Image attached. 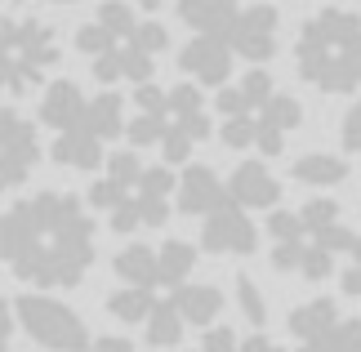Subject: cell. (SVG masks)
Wrapping results in <instances>:
<instances>
[{"label": "cell", "mask_w": 361, "mask_h": 352, "mask_svg": "<svg viewBox=\"0 0 361 352\" xmlns=\"http://www.w3.org/2000/svg\"><path fill=\"white\" fill-rule=\"evenodd\" d=\"M94 219L72 192H32L0 214V263L36 290H72L94 267Z\"/></svg>", "instance_id": "6da1fadb"}, {"label": "cell", "mask_w": 361, "mask_h": 352, "mask_svg": "<svg viewBox=\"0 0 361 352\" xmlns=\"http://www.w3.org/2000/svg\"><path fill=\"white\" fill-rule=\"evenodd\" d=\"M219 138L232 152H259V157H281L286 138L303 125V107L295 94H286L263 67L241 72L232 85L219 90Z\"/></svg>", "instance_id": "7a4b0ae2"}, {"label": "cell", "mask_w": 361, "mask_h": 352, "mask_svg": "<svg viewBox=\"0 0 361 352\" xmlns=\"http://www.w3.org/2000/svg\"><path fill=\"white\" fill-rule=\"evenodd\" d=\"M170 45V32L152 18L125 5V0H107L94 9V18L85 27H76V54L90 59V72L99 85H116V80H143L157 76V59Z\"/></svg>", "instance_id": "3957f363"}, {"label": "cell", "mask_w": 361, "mask_h": 352, "mask_svg": "<svg viewBox=\"0 0 361 352\" xmlns=\"http://www.w3.org/2000/svg\"><path fill=\"white\" fill-rule=\"evenodd\" d=\"M268 241H272V267L295 272L303 281H326L335 263L353 250L357 232L348 228L339 201L312 196L299 210H272L268 214Z\"/></svg>", "instance_id": "277c9868"}, {"label": "cell", "mask_w": 361, "mask_h": 352, "mask_svg": "<svg viewBox=\"0 0 361 352\" xmlns=\"http://www.w3.org/2000/svg\"><path fill=\"white\" fill-rule=\"evenodd\" d=\"M178 178L165 165H147L138 147H121L107 157L103 178L90 183V205L107 219V228L130 236L143 228H161L170 223Z\"/></svg>", "instance_id": "5b68a950"}, {"label": "cell", "mask_w": 361, "mask_h": 352, "mask_svg": "<svg viewBox=\"0 0 361 352\" xmlns=\"http://www.w3.org/2000/svg\"><path fill=\"white\" fill-rule=\"evenodd\" d=\"M295 67L317 94H361V13L322 5L295 36Z\"/></svg>", "instance_id": "8992f818"}, {"label": "cell", "mask_w": 361, "mask_h": 352, "mask_svg": "<svg viewBox=\"0 0 361 352\" xmlns=\"http://www.w3.org/2000/svg\"><path fill=\"white\" fill-rule=\"evenodd\" d=\"M59 67V32L32 13H0V98H23Z\"/></svg>", "instance_id": "52a82bcc"}, {"label": "cell", "mask_w": 361, "mask_h": 352, "mask_svg": "<svg viewBox=\"0 0 361 352\" xmlns=\"http://www.w3.org/2000/svg\"><path fill=\"white\" fill-rule=\"evenodd\" d=\"M134 107L138 111H157L161 121V157L170 165H188V157L197 152V143L210 134V107L197 85L178 80V85H157L143 80L134 90Z\"/></svg>", "instance_id": "ba28073f"}, {"label": "cell", "mask_w": 361, "mask_h": 352, "mask_svg": "<svg viewBox=\"0 0 361 352\" xmlns=\"http://www.w3.org/2000/svg\"><path fill=\"white\" fill-rule=\"evenodd\" d=\"M13 317H18V326L49 352H90L94 348L90 326L80 321V312H72V308L63 299H54V294H18V299H13Z\"/></svg>", "instance_id": "9c48e42d"}, {"label": "cell", "mask_w": 361, "mask_h": 352, "mask_svg": "<svg viewBox=\"0 0 361 352\" xmlns=\"http://www.w3.org/2000/svg\"><path fill=\"white\" fill-rule=\"evenodd\" d=\"M40 165V134L36 125L13 111L9 103H0V192L23 188Z\"/></svg>", "instance_id": "30bf717a"}, {"label": "cell", "mask_w": 361, "mask_h": 352, "mask_svg": "<svg viewBox=\"0 0 361 352\" xmlns=\"http://www.w3.org/2000/svg\"><path fill=\"white\" fill-rule=\"evenodd\" d=\"M201 245L210 255H232V259H245L259 250V228L250 219V210L237 205L232 196H224L210 214L201 219Z\"/></svg>", "instance_id": "8fae6325"}, {"label": "cell", "mask_w": 361, "mask_h": 352, "mask_svg": "<svg viewBox=\"0 0 361 352\" xmlns=\"http://www.w3.org/2000/svg\"><path fill=\"white\" fill-rule=\"evenodd\" d=\"M276 40H281V13L272 5H245L237 13V23H232L228 32V45L237 59H245L250 67H263L276 54Z\"/></svg>", "instance_id": "7c38bea8"}, {"label": "cell", "mask_w": 361, "mask_h": 352, "mask_svg": "<svg viewBox=\"0 0 361 352\" xmlns=\"http://www.w3.org/2000/svg\"><path fill=\"white\" fill-rule=\"evenodd\" d=\"M232 63L237 54L224 36H192L183 49H178V67L183 76H192L197 85H210V90H224L232 85Z\"/></svg>", "instance_id": "4fadbf2b"}, {"label": "cell", "mask_w": 361, "mask_h": 352, "mask_svg": "<svg viewBox=\"0 0 361 352\" xmlns=\"http://www.w3.org/2000/svg\"><path fill=\"white\" fill-rule=\"evenodd\" d=\"M85 107H90V94L76 85V80H49L45 94H40V107H36V121L45 125V130L54 134H63V130H72V125L85 121Z\"/></svg>", "instance_id": "5bb4252c"}, {"label": "cell", "mask_w": 361, "mask_h": 352, "mask_svg": "<svg viewBox=\"0 0 361 352\" xmlns=\"http://www.w3.org/2000/svg\"><path fill=\"white\" fill-rule=\"evenodd\" d=\"M228 196L237 205H245V210H276L281 183H276V174L263 161H241L237 170H232V178H228Z\"/></svg>", "instance_id": "9a60e30c"}, {"label": "cell", "mask_w": 361, "mask_h": 352, "mask_svg": "<svg viewBox=\"0 0 361 352\" xmlns=\"http://www.w3.org/2000/svg\"><path fill=\"white\" fill-rule=\"evenodd\" d=\"M49 157H54V165H63V170L90 174V170H99V165H107V143L99 134H90L85 125H72V130L54 134Z\"/></svg>", "instance_id": "2e32d148"}, {"label": "cell", "mask_w": 361, "mask_h": 352, "mask_svg": "<svg viewBox=\"0 0 361 352\" xmlns=\"http://www.w3.org/2000/svg\"><path fill=\"white\" fill-rule=\"evenodd\" d=\"M228 196V183L219 178L210 165H188L183 174H178V192H174V205L183 210V214H197L205 219L210 210Z\"/></svg>", "instance_id": "e0dca14e"}, {"label": "cell", "mask_w": 361, "mask_h": 352, "mask_svg": "<svg viewBox=\"0 0 361 352\" xmlns=\"http://www.w3.org/2000/svg\"><path fill=\"white\" fill-rule=\"evenodd\" d=\"M241 5L237 0H178V23L192 27L197 36H224L232 32Z\"/></svg>", "instance_id": "ac0fdd59"}, {"label": "cell", "mask_w": 361, "mask_h": 352, "mask_svg": "<svg viewBox=\"0 0 361 352\" xmlns=\"http://www.w3.org/2000/svg\"><path fill=\"white\" fill-rule=\"evenodd\" d=\"M170 299H174L178 312H183L188 326H201V330H210L219 321V312H224V290L205 286V281H188V286L170 290Z\"/></svg>", "instance_id": "d6986e66"}, {"label": "cell", "mask_w": 361, "mask_h": 352, "mask_svg": "<svg viewBox=\"0 0 361 352\" xmlns=\"http://www.w3.org/2000/svg\"><path fill=\"white\" fill-rule=\"evenodd\" d=\"M339 321H343L339 303L326 299V294H317V299L290 308V321H286V326H290V334H295V339H322V334H330Z\"/></svg>", "instance_id": "ffe728a7"}, {"label": "cell", "mask_w": 361, "mask_h": 352, "mask_svg": "<svg viewBox=\"0 0 361 352\" xmlns=\"http://www.w3.org/2000/svg\"><path fill=\"white\" fill-rule=\"evenodd\" d=\"M112 272L125 281V286H143V290H161V255L152 245H125L116 250Z\"/></svg>", "instance_id": "44dd1931"}, {"label": "cell", "mask_w": 361, "mask_h": 352, "mask_svg": "<svg viewBox=\"0 0 361 352\" xmlns=\"http://www.w3.org/2000/svg\"><path fill=\"white\" fill-rule=\"evenodd\" d=\"M85 125L90 134H99L103 143H112V138H121L125 130H130V121H125V98L112 90V85H103V94H94L90 98V107H85Z\"/></svg>", "instance_id": "7402d4cb"}, {"label": "cell", "mask_w": 361, "mask_h": 352, "mask_svg": "<svg viewBox=\"0 0 361 352\" xmlns=\"http://www.w3.org/2000/svg\"><path fill=\"white\" fill-rule=\"evenodd\" d=\"M290 178L303 183V188H339L348 178V161L335 157V152H303V157L290 165Z\"/></svg>", "instance_id": "603a6c76"}, {"label": "cell", "mask_w": 361, "mask_h": 352, "mask_svg": "<svg viewBox=\"0 0 361 352\" xmlns=\"http://www.w3.org/2000/svg\"><path fill=\"white\" fill-rule=\"evenodd\" d=\"M152 308H157V294L143 290V286H121V290L107 294V312L116 321H125V326H143L152 317Z\"/></svg>", "instance_id": "cb8c5ba5"}, {"label": "cell", "mask_w": 361, "mask_h": 352, "mask_svg": "<svg viewBox=\"0 0 361 352\" xmlns=\"http://www.w3.org/2000/svg\"><path fill=\"white\" fill-rule=\"evenodd\" d=\"M161 290H178L192 281V267H197V245L188 241H165L161 250Z\"/></svg>", "instance_id": "d4e9b609"}, {"label": "cell", "mask_w": 361, "mask_h": 352, "mask_svg": "<svg viewBox=\"0 0 361 352\" xmlns=\"http://www.w3.org/2000/svg\"><path fill=\"white\" fill-rule=\"evenodd\" d=\"M183 312L174 308V299H157V308H152V317L143 321V330H147V344L152 348H174L178 339H183Z\"/></svg>", "instance_id": "484cf974"}, {"label": "cell", "mask_w": 361, "mask_h": 352, "mask_svg": "<svg viewBox=\"0 0 361 352\" xmlns=\"http://www.w3.org/2000/svg\"><path fill=\"white\" fill-rule=\"evenodd\" d=\"M237 308H241V317L250 321L255 330H263V321H268V299H263V290L255 286V277H237Z\"/></svg>", "instance_id": "4316f807"}, {"label": "cell", "mask_w": 361, "mask_h": 352, "mask_svg": "<svg viewBox=\"0 0 361 352\" xmlns=\"http://www.w3.org/2000/svg\"><path fill=\"white\" fill-rule=\"evenodd\" d=\"M339 143H343V152H361V94L348 103V111H343V121H339Z\"/></svg>", "instance_id": "83f0119b"}, {"label": "cell", "mask_w": 361, "mask_h": 352, "mask_svg": "<svg viewBox=\"0 0 361 352\" xmlns=\"http://www.w3.org/2000/svg\"><path fill=\"white\" fill-rule=\"evenodd\" d=\"M339 286H343V294L361 308V236L353 241V250H348V263H343V272H339Z\"/></svg>", "instance_id": "f1b7e54d"}, {"label": "cell", "mask_w": 361, "mask_h": 352, "mask_svg": "<svg viewBox=\"0 0 361 352\" xmlns=\"http://www.w3.org/2000/svg\"><path fill=\"white\" fill-rule=\"evenodd\" d=\"M335 352H361V317H343L335 330Z\"/></svg>", "instance_id": "f546056e"}, {"label": "cell", "mask_w": 361, "mask_h": 352, "mask_svg": "<svg viewBox=\"0 0 361 352\" xmlns=\"http://www.w3.org/2000/svg\"><path fill=\"white\" fill-rule=\"evenodd\" d=\"M237 352H281V344H276L272 334L255 330V334H245V339H241V348H237Z\"/></svg>", "instance_id": "4dcf8cb0"}, {"label": "cell", "mask_w": 361, "mask_h": 352, "mask_svg": "<svg viewBox=\"0 0 361 352\" xmlns=\"http://www.w3.org/2000/svg\"><path fill=\"white\" fill-rule=\"evenodd\" d=\"M13 303H5L0 299V352H9V339H13Z\"/></svg>", "instance_id": "1f68e13d"}, {"label": "cell", "mask_w": 361, "mask_h": 352, "mask_svg": "<svg viewBox=\"0 0 361 352\" xmlns=\"http://www.w3.org/2000/svg\"><path fill=\"white\" fill-rule=\"evenodd\" d=\"M90 352H134V344H130V339H121V334H103V339H94Z\"/></svg>", "instance_id": "d6a6232c"}, {"label": "cell", "mask_w": 361, "mask_h": 352, "mask_svg": "<svg viewBox=\"0 0 361 352\" xmlns=\"http://www.w3.org/2000/svg\"><path fill=\"white\" fill-rule=\"evenodd\" d=\"M335 330H339V326H335ZM335 330L322 334V339H299L295 352H335Z\"/></svg>", "instance_id": "836d02e7"}, {"label": "cell", "mask_w": 361, "mask_h": 352, "mask_svg": "<svg viewBox=\"0 0 361 352\" xmlns=\"http://www.w3.org/2000/svg\"><path fill=\"white\" fill-rule=\"evenodd\" d=\"M138 5H143V13H157L161 5H170V0H138Z\"/></svg>", "instance_id": "e575fe53"}, {"label": "cell", "mask_w": 361, "mask_h": 352, "mask_svg": "<svg viewBox=\"0 0 361 352\" xmlns=\"http://www.w3.org/2000/svg\"><path fill=\"white\" fill-rule=\"evenodd\" d=\"M40 5H94V0H40Z\"/></svg>", "instance_id": "d590c367"}, {"label": "cell", "mask_w": 361, "mask_h": 352, "mask_svg": "<svg viewBox=\"0 0 361 352\" xmlns=\"http://www.w3.org/2000/svg\"><path fill=\"white\" fill-rule=\"evenodd\" d=\"M13 5H23V0H0V9H13Z\"/></svg>", "instance_id": "8d00e7d4"}]
</instances>
